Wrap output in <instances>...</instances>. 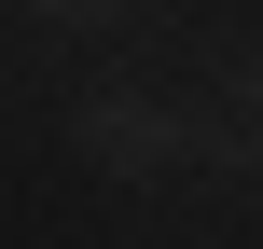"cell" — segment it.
I'll return each instance as SVG.
<instances>
[{"label":"cell","instance_id":"6da1fadb","mask_svg":"<svg viewBox=\"0 0 263 249\" xmlns=\"http://www.w3.org/2000/svg\"><path fill=\"white\" fill-rule=\"evenodd\" d=\"M69 152L97 180H180V166H208V111L139 97V83H97V97H69Z\"/></svg>","mask_w":263,"mask_h":249},{"label":"cell","instance_id":"7a4b0ae2","mask_svg":"<svg viewBox=\"0 0 263 249\" xmlns=\"http://www.w3.org/2000/svg\"><path fill=\"white\" fill-rule=\"evenodd\" d=\"M208 166L222 180H263V55L222 69V111H208Z\"/></svg>","mask_w":263,"mask_h":249}]
</instances>
